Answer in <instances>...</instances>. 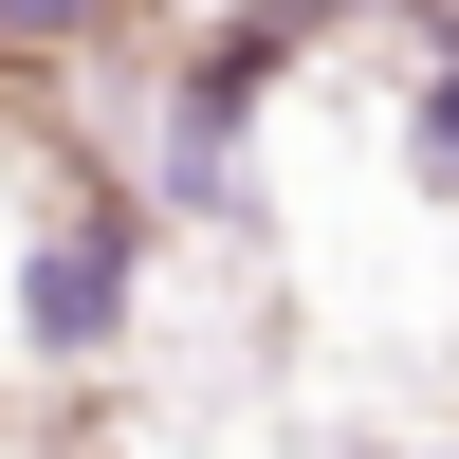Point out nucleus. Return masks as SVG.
Wrapping results in <instances>:
<instances>
[{"label": "nucleus", "mask_w": 459, "mask_h": 459, "mask_svg": "<svg viewBox=\"0 0 459 459\" xmlns=\"http://www.w3.org/2000/svg\"><path fill=\"white\" fill-rule=\"evenodd\" d=\"M110 313H129V239H110L92 203L37 221V257H19V331H37V350H110Z\"/></svg>", "instance_id": "1"}, {"label": "nucleus", "mask_w": 459, "mask_h": 459, "mask_svg": "<svg viewBox=\"0 0 459 459\" xmlns=\"http://www.w3.org/2000/svg\"><path fill=\"white\" fill-rule=\"evenodd\" d=\"M423 147H441V166H459V74H441V92H423Z\"/></svg>", "instance_id": "2"}, {"label": "nucleus", "mask_w": 459, "mask_h": 459, "mask_svg": "<svg viewBox=\"0 0 459 459\" xmlns=\"http://www.w3.org/2000/svg\"><path fill=\"white\" fill-rule=\"evenodd\" d=\"M56 19H74V0H0V37H56Z\"/></svg>", "instance_id": "3"}]
</instances>
